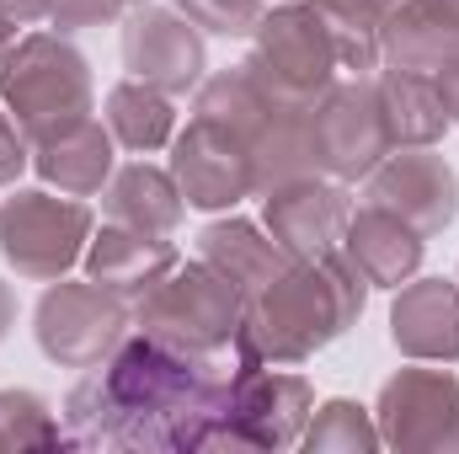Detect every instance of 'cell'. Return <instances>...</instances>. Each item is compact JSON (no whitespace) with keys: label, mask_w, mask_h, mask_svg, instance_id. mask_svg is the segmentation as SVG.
Instances as JSON below:
<instances>
[{"label":"cell","mask_w":459,"mask_h":454,"mask_svg":"<svg viewBox=\"0 0 459 454\" xmlns=\"http://www.w3.org/2000/svg\"><path fill=\"white\" fill-rule=\"evenodd\" d=\"M65 444L81 450H235L230 369L182 353L150 332H128L108 363L86 369L65 396Z\"/></svg>","instance_id":"1"},{"label":"cell","mask_w":459,"mask_h":454,"mask_svg":"<svg viewBox=\"0 0 459 454\" xmlns=\"http://www.w3.org/2000/svg\"><path fill=\"white\" fill-rule=\"evenodd\" d=\"M363 300H368V278L347 262L342 246L316 262H289L278 278L246 294L240 332L230 342V353L240 363L294 369L316 358L321 347H332L347 327H358Z\"/></svg>","instance_id":"2"},{"label":"cell","mask_w":459,"mask_h":454,"mask_svg":"<svg viewBox=\"0 0 459 454\" xmlns=\"http://www.w3.org/2000/svg\"><path fill=\"white\" fill-rule=\"evenodd\" d=\"M0 108L16 118L27 144L54 139L97 108L91 59L65 32H22L0 59Z\"/></svg>","instance_id":"3"},{"label":"cell","mask_w":459,"mask_h":454,"mask_svg":"<svg viewBox=\"0 0 459 454\" xmlns=\"http://www.w3.org/2000/svg\"><path fill=\"white\" fill-rule=\"evenodd\" d=\"M240 310H246V294L214 262L193 257V262H177L144 300H134V327L182 353L220 358L240 332Z\"/></svg>","instance_id":"4"},{"label":"cell","mask_w":459,"mask_h":454,"mask_svg":"<svg viewBox=\"0 0 459 454\" xmlns=\"http://www.w3.org/2000/svg\"><path fill=\"white\" fill-rule=\"evenodd\" d=\"M273 102L283 108H316L326 97V86L337 81V48L316 16L310 0H278L273 11H262L256 32H251V54L240 65Z\"/></svg>","instance_id":"5"},{"label":"cell","mask_w":459,"mask_h":454,"mask_svg":"<svg viewBox=\"0 0 459 454\" xmlns=\"http://www.w3.org/2000/svg\"><path fill=\"white\" fill-rule=\"evenodd\" d=\"M97 230V214L86 198H54L48 188H16L0 204V257L16 267V278L54 284L65 278Z\"/></svg>","instance_id":"6"},{"label":"cell","mask_w":459,"mask_h":454,"mask_svg":"<svg viewBox=\"0 0 459 454\" xmlns=\"http://www.w3.org/2000/svg\"><path fill=\"white\" fill-rule=\"evenodd\" d=\"M134 332V305L102 284H70L54 278L32 310V337L48 363L59 369H97L113 358V347Z\"/></svg>","instance_id":"7"},{"label":"cell","mask_w":459,"mask_h":454,"mask_svg":"<svg viewBox=\"0 0 459 454\" xmlns=\"http://www.w3.org/2000/svg\"><path fill=\"white\" fill-rule=\"evenodd\" d=\"M379 444L401 454H455L459 450V374L449 369H395L374 401Z\"/></svg>","instance_id":"8"},{"label":"cell","mask_w":459,"mask_h":454,"mask_svg":"<svg viewBox=\"0 0 459 454\" xmlns=\"http://www.w3.org/2000/svg\"><path fill=\"white\" fill-rule=\"evenodd\" d=\"M310 155H316V171L332 182H363L390 155L379 92L368 75L332 81L326 97L310 108Z\"/></svg>","instance_id":"9"},{"label":"cell","mask_w":459,"mask_h":454,"mask_svg":"<svg viewBox=\"0 0 459 454\" xmlns=\"http://www.w3.org/2000/svg\"><path fill=\"white\" fill-rule=\"evenodd\" d=\"M123 70L166 97H187L204 86L209 70V48H204V27H193L177 5H128L123 16Z\"/></svg>","instance_id":"10"},{"label":"cell","mask_w":459,"mask_h":454,"mask_svg":"<svg viewBox=\"0 0 459 454\" xmlns=\"http://www.w3.org/2000/svg\"><path fill=\"white\" fill-rule=\"evenodd\" d=\"M316 412V390L305 374H283L278 363L230 369V428L235 450H294Z\"/></svg>","instance_id":"11"},{"label":"cell","mask_w":459,"mask_h":454,"mask_svg":"<svg viewBox=\"0 0 459 454\" xmlns=\"http://www.w3.org/2000/svg\"><path fill=\"white\" fill-rule=\"evenodd\" d=\"M363 204L390 209L417 235H444L459 220V171L449 166V155H438V144L390 150L363 177Z\"/></svg>","instance_id":"12"},{"label":"cell","mask_w":459,"mask_h":454,"mask_svg":"<svg viewBox=\"0 0 459 454\" xmlns=\"http://www.w3.org/2000/svg\"><path fill=\"white\" fill-rule=\"evenodd\" d=\"M171 177H177L187 209H204V214H230L240 198H256L246 144L230 128H220V123H209L198 113L171 139Z\"/></svg>","instance_id":"13"},{"label":"cell","mask_w":459,"mask_h":454,"mask_svg":"<svg viewBox=\"0 0 459 454\" xmlns=\"http://www.w3.org/2000/svg\"><path fill=\"white\" fill-rule=\"evenodd\" d=\"M347 214H352L347 182H332L321 171L294 177V182L262 193V225H267V235L294 262H316V257L337 251L342 246V230H347Z\"/></svg>","instance_id":"14"},{"label":"cell","mask_w":459,"mask_h":454,"mask_svg":"<svg viewBox=\"0 0 459 454\" xmlns=\"http://www.w3.org/2000/svg\"><path fill=\"white\" fill-rule=\"evenodd\" d=\"M390 342L417 363H459V278H406L390 300Z\"/></svg>","instance_id":"15"},{"label":"cell","mask_w":459,"mask_h":454,"mask_svg":"<svg viewBox=\"0 0 459 454\" xmlns=\"http://www.w3.org/2000/svg\"><path fill=\"white\" fill-rule=\"evenodd\" d=\"M81 262H86V278H91V284L113 289V294H123V300L134 305V300H144V294L182 262V251H177L166 235H150V230L108 220L102 230H91Z\"/></svg>","instance_id":"16"},{"label":"cell","mask_w":459,"mask_h":454,"mask_svg":"<svg viewBox=\"0 0 459 454\" xmlns=\"http://www.w3.org/2000/svg\"><path fill=\"white\" fill-rule=\"evenodd\" d=\"M342 251H347V262L368 278V289H401L406 278H417L428 235H417L406 220H395L379 204H358L347 214Z\"/></svg>","instance_id":"17"},{"label":"cell","mask_w":459,"mask_h":454,"mask_svg":"<svg viewBox=\"0 0 459 454\" xmlns=\"http://www.w3.org/2000/svg\"><path fill=\"white\" fill-rule=\"evenodd\" d=\"M113 150H117L113 128L102 118H81V123L59 128L54 139H38L32 144V171L48 188L70 193V198H97L108 188V177L117 171Z\"/></svg>","instance_id":"18"},{"label":"cell","mask_w":459,"mask_h":454,"mask_svg":"<svg viewBox=\"0 0 459 454\" xmlns=\"http://www.w3.org/2000/svg\"><path fill=\"white\" fill-rule=\"evenodd\" d=\"M374 92H379V118H385V134H390V150H417V144H438L455 123L444 113V97L433 86L428 70H401V65H385L374 75Z\"/></svg>","instance_id":"19"},{"label":"cell","mask_w":459,"mask_h":454,"mask_svg":"<svg viewBox=\"0 0 459 454\" xmlns=\"http://www.w3.org/2000/svg\"><path fill=\"white\" fill-rule=\"evenodd\" d=\"M102 214L117 225L150 230V235H171L187 214V198L171 177V166H150V161H128L117 166L102 188Z\"/></svg>","instance_id":"20"},{"label":"cell","mask_w":459,"mask_h":454,"mask_svg":"<svg viewBox=\"0 0 459 454\" xmlns=\"http://www.w3.org/2000/svg\"><path fill=\"white\" fill-rule=\"evenodd\" d=\"M198 257L214 262L240 294H256L267 278H278V273L294 262V257L267 235V225L240 220V214H220V220H209V225L198 230Z\"/></svg>","instance_id":"21"},{"label":"cell","mask_w":459,"mask_h":454,"mask_svg":"<svg viewBox=\"0 0 459 454\" xmlns=\"http://www.w3.org/2000/svg\"><path fill=\"white\" fill-rule=\"evenodd\" d=\"M251 155V177H256V198L294 182V177H310L316 171V155H310V108H273L267 123L251 134L246 144Z\"/></svg>","instance_id":"22"},{"label":"cell","mask_w":459,"mask_h":454,"mask_svg":"<svg viewBox=\"0 0 459 454\" xmlns=\"http://www.w3.org/2000/svg\"><path fill=\"white\" fill-rule=\"evenodd\" d=\"M108 128L128 155H155L177 139V97L144 86V81H117L108 92Z\"/></svg>","instance_id":"23"},{"label":"cell","mask_w":459,"mask_h":454,"mask_svg":"<svg viewBox=\"0 0 459 454\" xmlns=\"http://www.w3.org/2000/svg\"><path fill=\"white\" fill-rule=\"evenodd\" d=\"M332 48H337V65L347 75H368L385 65L379 54V27H385V11L395 0H310Z\"/></svg>","instance_id":"24"},{"label":"cell","mask_w":459,"mask_h":454,"mask_svg":"<svg viewBox=\"0 0 459 454\" xmlns=\"http://www.w3.org/2000/svg\"><path fill=\"white\" fill-rule=\"evenodd\" d=\"M278 102L235 65V70H214V75H204V86H198V102H193V113L209 118V123H220V128H230L240 144H251V134L267 123V113H273Z\"/></svg>","instance_id":"25"},{"label":"cell","mask_w":459,"mask_h":454,"mask_svg":"<svg viewBox=\"0 0 459 454\" xmlns=\"http://www.w3.org/2000/svg\"><path fill=\"white\" fill-rule=\"evenodd\" d=\"M310 454H368L379 450V423L368 406L347 401V396H332L310 412L305 423V439H299Z\"/></svg>","instance_id":"26"},{"label":"cell","mask_w":459,"mask_h":454,"mask_svg":"<svg viewBox=\"0 0 459 454\" xmlns=\"http://www.w3.org/2000/svg\"><path fill=\"white\" fill-rule=\"evenodd\" d=\"M65 423L38 390H0V450H59Z\"/></svg>","instance_id":"27"},{"label":"cell","mask_w":459,"mask_h":454,"mask_svg":"<svg viewBox=\"0 0 459 454\" xmlns=\"http://www.w3.org/2000/svg\"><path fill=\"white\" fill-rule=\"evenodd\" d=\"M177 11L214 38H251L262 22V0H177Z\"/></svg>","instance_id":"28"},{"label":"cell","mask_w":459,"mask_h":454,"mask_svg":"<svg viewBox=\"0 0 459 454\" xmlns=\"http://www.w3.org/2000/svg\"><path fill=\"white\" fill-rule=\"evenodd\" d=\"M128 11V0H54L48 5V27L54 32H86V27H108Z\"/></svg>","instance_id":"29"},{"label":"cell","mask_w":459,"mask_h":454,"mask_svg":"<svg viewBox=\"0 0 459 454\" xmlns=\"http://www.w3.org/2000/svg\"><path fill=\"white\" fill-rule=\"evenodd\" d=\"M27 166H32V144H27V134L16 128V118L0 108V188H16Z\"/></svg>","instance_id":"30"},{"label":"cell","mask_w":459,"mask_h":454,"mask_svg":"<svg viewBox=\"0 0 459 454\" xmlns=\"http://www.w3.org/2000/svg\"><path fill=\"white\" fill-rule=\"evenodd\" d=\"M433 86H438V97H444V113H449V123L459 128V48L433 70Z\"/></svg>","instance_id":"31"},{"label":"cell","mask_w":459,"mask_h":454,"mask_svg":"<svg viewBox=\"0 0 459 454\" xmlns=\"http://www.w3.org/2000/svg\"><path fill=\"white\" fill-rule=\"evenodd\" d=\"M411 5H417L449 43H459V0H411Z\"/></svg>","instance_id":"32"},{"label":"cell","mask_w":459,"mask_h":454,"mask_svg":"<svg viewBox=\"0 0 459 454\" xmlns=\"http://www.w3.org/2000/svg\"><path fill=\"white\" fill-rule=\"evenodd\" d=\"M48 5L54 0H0V11L16 22V27H32V22H48Z\"/></svg>","instance_id":"33"},{"label":"cell","mask_w":459,"mask_h":454,"mask_svg":"<svg viewBox=\"0 0 459 454\" xmlns=\"http://www.w3.org/2000/svg\"><path fill=\"white\" fill-rule=\"evenodd\" d=\"M11 327H16V294H11V284L0 278V342L11 337Z\"/></svg>","instance_id":"34"},{"label":"cell","mask_w":459,"mask_h":454,"mask_svg":"<svg viewBox=\"0 0 459 454\" xmlns=\"http://www.w3.org/2000/svg\"><path fill=\"white\" fill-rule=\"evenodd\" d=\"M11 43H16V22H11V16L0 11V59L11 54Z\"/></svg>","instance_id":"35"},{"label":"cell","mask_w":459,"mask_h":454,"mask_svg":"<svg viewBox=\"0 0 459 454\" xmlns=\"http://www.w3.org/2000/svg\"><path fill=\"white\" fill-rule=\"evenodd\" d=\"M128 5H144V0H128Z\"/></svg>","instance_id":"36"}]
</instances>
